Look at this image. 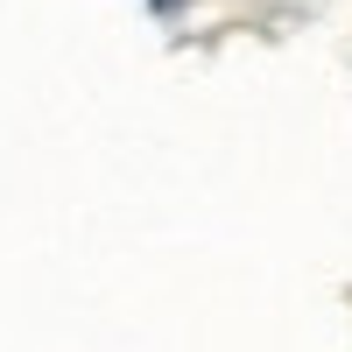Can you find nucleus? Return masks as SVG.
Masks as SVG:
<instances>
[]
</instances>
